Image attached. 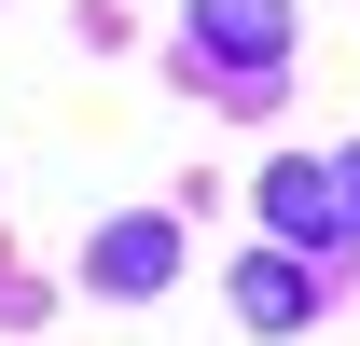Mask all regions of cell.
Masks as SVG:
<instances>
[{
	"label": "cell",
	"mask_w": 360,
	"mask_h": 346,
	"mask_svg": "<svg viewBox=\"0 0 360 346\" xmlns=\"http://www.w3.org/2000/svg\"><path fill=\"white\" fill-rule=\"evenodd\" d=\"M277 56H291V0H194V70H208V84L264 97Z\"/></svg>",
	"instance_id": "cell-1"
},
{
	"label": "cell",
	"mask_w": 360,
	"mask_h": 346,
	"mask_svg": "<svg viewBox=\"0 0 360 346\" xmlns=\"http://www.w3.org/2000/svg\"><path fill=\"white\" fill-rule=\"evenodd\" d=\"M236 319H250V333H305V319H319V277L291 250H236Z\"/></svg>",
	"instance_id": "cell-2"
},
{
	"label": "cell",
	"mask_w": 360,
	"mask_h": 346,
	"mask_svg": "<svg viewBox=\"0 0 360 346\" xmlns=\"http://www.w3.org/2000/svg\"><path fill=\"white\" fill-rule=\"evenodd\" d=\"M167 263H180L167 222H111V236L84 250V277H97V291H167Z\"/></svg>",
	"instance_id": "cell-3"
},
{
	"label": "cell",
	"mask_w": 360,
	"mask_h": 346,
	"mask_svg": "<svg viewBox=\"0 0 360 346\" xmlns=\"http://www.w3.org/2000/svg\"><path fill=\"white\" fill-rule=\"evenodd\" d=\"M264 222L291 250H347V236H333V167H264Z\"/></svg>",
	"instance_id": "cell-4"
},
{
	"label": "cell",
	"mask_w": 360,
	"mask_h": 346,
	"mask_svg": "<svg viewBox=\"0 0 360 346\" xmlns=\"http://www.w3.org/2000/svg\"><path fill=\"white\" fill-rule=\"evenodd\" d=\"M333 236H360V139H347V167H333Z\"/></svg>",
	"instance_id": "cell-5"
}]
</instances>
